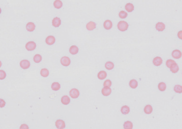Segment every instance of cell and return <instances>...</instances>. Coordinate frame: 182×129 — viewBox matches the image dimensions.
Returning a JSON list of instances; mask_svg holds the SVG:
<instances>
[{
    "label": "cell",
    "instance_id": "6da1fadb",
    "mask_svg": "<svg viewBox=\"0 0 182 129\" xmlns=\"http://www.w3.org/2000/svg\"><path fill=\"white\" fill-rule=\"evenodd\" d=\"M14 10L6 2L0 0V27L10 23L14 18Z\"/></svg>",
    "mask_w": 182,
    "mask_h": 129
},
{
    "label": "cell",
    "instance_id": "7a4b0ae2",
    "mask_svg": "<svg viewBox=\"0 0 182 129\" xmlns=\"http://www.w3.org/2000/svg\"><path fill=\"white\" fill-rule=\"evenodd\" d=\"M36 28V25L34 22L28 20L26 23H24L22 26V30L27 34H32L35 32Z\"/></svg>",
    "mask_w": 182,
    "mask_h": 129
},
{
    "label": "cell",
    "instance_id": "3957f363",
    "mask_svg": "<svg viewBox=\"0 0 182 129\" xmlns=\"http://www.w3.org/2000/svg\"><path fill=\"white\" fill-rule=\"evenodd\" d=\"M24 49L28 52H32L36 50L37 44L34 40H28L24 44Z\"/></svg>",
    "mask_w": 182,
    "mask_h": 129
},
{
    "label": "cell",
    "instance_id": "277c9868",
    "mask_svg": "<svg viewBox=\"0 0 182 129\" xmlns=\"http://www.w3.org/2000/svg\"><path fill=\"white\" fill-rule=\"evenodd\" d=\"M129 24L125 20H120L117 23V27L118 30L121 32H125L129 28Z\"/></svg>",
    "mask_w": 182,
    "mask_h": 129
},
{
    "label": "cell",
    "instance_id": "5b68a950",
    "mask_svg": "<svg viewBox=\"0 0 182 129\" xmlns=\"http://www.w3.org/2000/svg\"><path fill=\"white\" fill-rule=\"evenodd\" d=\"M19 65L20 68L24 69V70H25V69H28L30 67L31 65V63L30 61L28 59H23L22 60H20Z\"/></svg>",
    "mask_w": 182,
    "mask_h": 129
},
{
    "label": "cell",
    "instance_id": "8992f818",
    "mask_svg": "<svg viewBox=\"0 0 182 129\" xmlns=\"http://www.w3.org/2000/svg\"><path fill=\"white\" fill-rule=\"evenodd\" d=\"M45 43L47 46H52L56 43V38L52 35H49L45 38Z\"/></svg>",
    "mask_w": 182,
    "mask_h": 129
},
{
    "label": "cell",
    "instance_id": "52a82bcc",
    "mask_svg": "<svg viewBox=\"0 0 182 129\" xmlns=\"http://www.w3.org/2000/svg\"><path fill=\"white\" fill-rule=\"evenodd\" d=\"M62 22L61 18L59 17H55L51 20V24L54 28H59L62 25Z\"/></svg>",
    "mask_w": 182,
    "mask_h": 129
},
{
    "label": "cell",
    "instance_id": "ba28073f",
    "mask_svg": "<svg viewBox=\"0 0 182 129\" xmlns=\"http://www.w3.org/2000/svg\"><path fill=\"white\" fill-rule=\"evenodd\" d=\"M60 63L64 67H68L71 64V60L69 57L67 56H62L60 59Z\"/></svg>",
    "mask_w": 182,
    "mask_h": 129
},
{
    "label": "cell",
    "instance_id": "9c48e42d",
    "mask_svg": "<svg viewBox=\"0 0 182 129\" xmlns=\"http://www.w3.org/2000/svg\"><path fill=\"white\" fill-rule=\"evenodd\" d=\"M68 51H69V53L71 55H78V52H79V48H78V46H76V45L75 44L71 45V46L70 47Z\"/></svg>",
    "mask_w": 182,
    "mask_h": 129
},
{
    "label": "cell",
    "instance_id": "30bf717a",
    "mask_svg": "<svg viewBox=\"0 0 182 129\" xmlns=\"http://www.w3.org/2000/svg\"><path fill=\"white\" fill-rule=\"evenodd\" d=\"M155 28L158 32L164 31V30L166 29V24L162 22H158L156 24Z\"/></svg>",
    "mask_w": 182,
    "mask_h": 129
},
{
    "label": "cell",
    "instance_id": "8fae6325",
    "mask_svg": "<svg viewBox=\"0 0 182 129\" xmlns=\"http://www.w3.org/2000/svg\"><path fill=\"white\" fill-rule=\"evenodd\" d=\"M86 28L88 31H94V29H96L97 27V24L95 23L94 22L92 21H89L87 22V23L86 24Z\"/></svg>",
    "mask_w": 182,
    "mask_h": 129
},
{
    "label": "cell",
    "instance_id": "7c38bea8",
    "mask_svg": "<svg viewBox=\"0 0 182 129\" xmlns=\"http://www.w3.org/2000/svg\"><path fill=\"white\" fill-rule=\"evenodd\" d=\"M125 10L127 13H132L135 9V6L132 2H127L125 5Z\"/></svg>",
    "mask_w": 182,
    "mask_h": 129
},
{
    "label": "cell",
    "instance_id": "4fadbf2b",
    "mask_svg": "<svg viewBox=\"0 0 182 129\" xmlns=\"http://www.w3.org/2000/svg\"><path fill=\"white\" fill-rule=\"evenodd\" d=\"M113 26V22L110 19L105 20L103 23V27L106 30H110Z\"/></svg>",
    "mask_w": 182,
    "mask_h": 129
},
{
    "label": "cell",
    "instance_id": "5bb4252c",
    "mask_svg": "<svg viewBox=\"0 0 182 129\" xmlns=\"http://www.w3.org/2000/svg\"><path fill=\"white\" fill-rule=\"evenodd\" d=\"M182 52L179 50L175 49L171 52V56L175 59H180L182 57Z\"/></svg>",
    "mask_w": 182,
    "mask_h": 129
},
{
    "label": "cell",
    "instance_id": "9a60e30c",
    "mask_svg": "<svg viewBox=\"0 0 182 129\" xmlns=\"http://www.w3.org/2000/svg\"><path fill=\"white\" fill-rule=\"evenodd\" d=\"M70 96L72 99H76L78 97L80 96V92L77 89L73 88L70 91Z\"/></svg>",
    "mask_w": 182,
    "mask_h": 129
},
{
    "label": "cell",
    "instance_id": "2e32d148",
    "mask_svg": "<svg viewBox=\"0 0 182 129\" xmlns=\"http://www.w3.org/2000/svg\"><path fill=\"white\" fill-rule=\"evenodd\" d=\"M53 6L55 9L59 10L63 6V2L62 0H54L53 2Z\"/></svg>",
    "mask_w": 182,
    "mask_h": 129
},
{
    "label": "cell",
    "instance_id": "e0dca14e",
    "mask_svg": "<svg viewBox=\"0 0 182 129\" xmlns=\"http://www.w3.org/2000/svg\"><path fill=\"white\" fill-rule=\"evenodd\" d=\"M152 63L156 67L160 66V65H162L163 63V59L160 56H156L153 59Z\"/></svg>",
    "mask_w": 182,
    "mask_h": 129
},
{
    "label": "cell",
    "instance_id": "ac0fdd59",
    "mask_svg": "<svg viewBox=\"0 0 182 129\" xmlns=\"http://www.w3.org/2000/svg\"><path fill=\"white\" fill-rule=\"evenodd\" d=\"M55 126L58 129H62L65 128L66 124L64 121L62 120H58L55 122Z\"/></svg>",
    "mask_w": 182,
    "mask_h": 129
},
{
    "label": "cell",
    "instance_id": "d6986e66",
    "mask_svg": "<svg viewBox=\"0 0 182 129\" xmlns=\"http://www.w3.org/2000/svg\"><path fill=\"white\" fill-rule=\"evenodd\" d=\"M101 93H102V95L104 96H108L111 94L112 93V89L110 87H104L101 90Z\"/></svg>",
    "mask_w": 182,
    "mask_h": 129
},
{
    "label": "cell",
    "instance_id": "ffe728a7",
    "mask_svg": "<svg viewBox=\"0 0 182 129\" xmlns=\"http://www.w3.org/2000/svg\"><path fill=\"white\" fill-rule=\"evenodd\" d=\"M32 60L34 61V63H40L42 60V56L40 54H35L32 57Z\"/></svg>",
    "mask_w": 182,
    "mask_h": 129
},
{
    "label": "cell",
    "instance_id": "44dd1931",
    "mask_svg": "<svg viewBox=\"0 0 182 129\" xmlns=\"http://www.w3.org/2000/svg\"><path fill=\"white\" fill-rule=\"evenodd\" d=\"M62 103L64 105H67L70 103L71 100L68 96H63L61 99Z\"/></svg>",
    "mask_w": 182,
    "mask_h": 129
},
{
    "label": "cell",
    "instance_id": "7402d4cb",
    "mask_svg": "<svg viewBox=\"0 0 182 129\" xmlns=\"http://www.w3.org/2000/svg\"><path fill=\"white\" fill-rule=\"evenodd\" d=\"M105 67L108 70H112L114 67V63L112 62V61H108L105 63Z\"/></svg>",
    "mask_w": 182,
    "mask_h": 129
},
{
    "label": "cell",
    "instance_id": "603a6c76",
    "mask_svg": "<svg viewBox=\"0 0 182 129\" xmlns=\"http://www.w3.org/2000/svg\"><path fill=\"white\" fill-rule=\"evenodd\" d=\"M7 72L4 69L0 68V81H3L7 77Z\"/></svg>",
    "mask_w": 182,
    "mask_h": 129
},
{
    "label": "cell",
    "instance_id": "cb8c5ba5",
    "mask_svg": "<svg viewBox=\"0 0 182 129\" xmlns=\"http://www.w3.org/2000/svg\"><path fill=\"white\" fill-rule=\"evenodd\" d=\"M51 89L54 91H57L60 89V84L58 82H54L51 84Z\"/></svg>",
    "mask_w": 182,
    "mask_h": 129
},
{
    "label": "cell",
    "instance_id": "d4e9b609",
    "mask_svg": "<svg viewBox=\"0 0 182 129\" xmlns=\"http://www.w3.org/2000/svg\"><path fill=\"white\" fill-rule=\"evenodd\" d=\"M128 15V13L125 10H121L118 13V17L120 19H124L127 18Z\"/></svg>",
    "mask_w": 182,
    "mask_h": 129
},
{
    "label": "cell",
    "instance_id": "484cf974",
    "mask_svg": "<svg viewBox=\"0 0 182 129\" xmlns=\"http://www.w3.org/2000/svg\"><path fill=\"white\" fill-rule=\"evenodd\" d=\"M40 75L42 76V77H47L49 76L50 73H49V71L48 69H47L46 68H43L40 70Z\"/></svg>",
    "mask_w": 182,
    "mask_h": 129
},
{
    "label": "cell",
    "instance_id": "4316f807",
    "mask_svg": "<svg viewBox=\"0 0 182 129\" xmlns=\"http://www.w3.org/2000/svg\"><path fill=\"white\" fill-rule=\"evenodd\" d=\"M107 76V73L104 71H101L99 72L98 74V78L100 80H104L106 78Z\"/></svg>",
    "mask_w": 182,
    "mask_h": 129
},
{
    "label": "cell",
    "instance_id": "83f0119b",
    "mask_svg": "<svg viewBox=\"0 0 182 129\" xmlns=\"http://www.w3.org/2000/svg\"><path fill=\"white\" fill-rule=\"evenodd\" d=\"M152 107L150 105H147L144 108V112L146 114H150L152 112Z\"/></svg>",
    "mask_w": 182,
    "mask_h": 129
},
{
    "label": "cell",
    "instance_id": "f1b7e54d",
    "mask_svg": "<svg viewBox=\"0 0 182 129\" xmlns=\"http://www.w3.org/2000/svg\"><path fill=\"white\" fill-rule=\"evenodd\" d=\"M121 112L123 114L126 115V114L129 113L130 108H129V106H128L126 105L123 106L121 108Z\"/></svg>",
    "mask_w": 182,
    "mask_h": 129
},
{
    "label": "cell",
    "instance_id": "f546056e",
    "mask_svg": "<svg viewBox=\"0 0 182 129\" xmlns=\"http://www.w3.org/2000/svg\"><path fill=\"white\" fill-rule=\"evenodd\" d=\"M170 68V71H171V72H172L173 73H177L179 71V66L176 64V63H175L174 65H172Z\"/></svg>",
    "mask_w": 182,
    "mask_h": 129
},
{
    "label": "cell",
    "instance_id": "4dcf8cb0",
    "mask_svg": "<svg viewBox=\"0 0 182 129\" xmlns=\"http://www.w3.org/2000/svg\"><path fill=\"white\" fill-rule=\"evenodd\" d=\"M129 86H130V87L132 88L135 89L136 87H137V86H138V82L134 79L131 80H130L129 82Z\"/></svg>",
    "mask_w": 182,
    "mask_h": 129
},
{
    "label": "cell",
    "instance_id": "1f68e13d",
    "mask_svg": "<svg viewBox=\"0 0 182 129\" xmlns=\"http://www.w3.org/2000/svg\"><path fill=\"white\" fill-rule=\"evenodd\" d=\"M124 128L125 129H132L133 128V124L130 121H126L124 122Z\"/></svg>",
    "mask_w": 182,
    "mask_h": 129
},
{
    "label": "cell",
    "instance_id": "d6a6232c",
    "mask_svg": "<svg viewBox=\"0 0 182 129\" xmlns=\"http://www.w3.org/2000/svg\"><path fill=\"white\" fill-rule=\"evenodd\" d=\"M158 89L160 91H162V92L164 91L166 89V84H165L164 83H163V82H161V83H160L158 84Z\"/></svg>",
    "mask_w": 182,
    "mask_h": 129
},
{
    "label": "cell",
    "instance_id": "836d02e7",
    "mask_svg": "<svg viewBox=\"0 0 182 129\" xmlns=\"http://www.w3.org/2000/svg\"><path fill=\"white\" fill-rule=\"evenodd\" d=\"M175 63H176L175 61L174 60H172V59H168V60H167L166 61V66L169 68H170L172 65L174 64Z\"/></svg>",
    "mask_w": 182,
    "mask_h": 129
},
{
    "label": "cell",
    "instance_id": "e575fe53",
    "mask_svg": "<svg viewBox=\"0 0 182 129\" xmlns=\"http://www.w3.org/2000/svg\"><path fill=\"white\" fill-rule=\"evenodd\" d=\"M6 101L4 99L0 98V109H3L6 105Z\"/></svg>",
    "mask_w": 182,
    "mask_h": 129
},
{
    "label": "cell",
    "instance_id": "d590c367",
    "mask_svg": "<svg viewBox=\"0 0 182 129\" xmlns=\"http://www.w3.org/2000/svg\"><path fill=\"white\" fill-rule=\"evenodd\" d=\"M174 91L176 92V93H181L182 92V86L180 85H175L174 87Z\"/></svg>",
    "mask_w": 182,
    "mask_h": 129
},
{
    "label": "cell",
    "instance_id": "8d00e7d4",
    "mask_svg": "<svg viewBox=\"0 0 182 129\" xmlns=\"http://www.w3.org/2000/svg\"><path fill=\"white\" fill-rule=\"evenodd\" d=\"M111 85H112V81L110 80H105L104 83V87H110Z\"/></svg>",
    "mask_w": 182,
    "mask_h": 129
},
{
    "label": "cell",
    "instance_id": "74e56055",
    "mask_svg": "<svg viewBox=\"0 0 182 129\" xmlns=\"http://www.w3.org/2000/svg\"><path fill=\"white\" fill-rule=\"evenodd\" d=\"M20 129H29V127H28V125L26 124H22L21 125H20Z\"/></svg>",
    "mask_w": 182,
    "mask_h": 129
},
{
    "label": "cell",
    "instance_id": "f35d334b",
    "mask_svg": "<svg viewBox=\"0 0 182 129\" xmlns=\"http://www.w3.org/2000/svg\"><path fill=\"white\" fill-rule=\"evenodd\" d=\"M2 66H3V61L2 60L0 59V68H1Z\"/></svg>",
    "mask_w": 182,
    "mask_h": 129
}]
</instances>
